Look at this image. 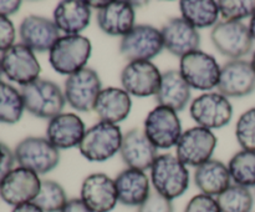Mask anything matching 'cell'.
Here are the masks:
<instances>
[{"mask_svg": "<svg viewBox=\"0 0 255 212\" xmlns=\"http://www.w3.org/2000/svg\"><path fill=\"white\" fill-rule=\"evenodd\" d=\"M24 106L29 114L39 119L51 120L64 112L66 105L64 91L56 82L46 79H37L21 86Z\"/></svg>", "mask_w": 255, "mask_h": 212, "instance_id": "1", "label": "cell"}, {"mask_svg": "<svg viewBox=\"0 0 255 212\" xmlns=\"http://www.w3.org/2000/svg\"><path fill=\"white\" fill-rule=\"evenodd\" d=\"M149 172L154 191L171 201L181 197L188 190L189 171L174 155H158Z\"/></svg>", "mask_w": 255, "mask_h": 212, "instance_id": "2", "label": "cell"}, {"mask_svg": "<svg viewBox=\"0 0 255 212\" xmlns=\"http://www.w3.org/2000/svg\"><path fill=\"white\" fill-rule=\"evenodd\" d=\"M92 44L84 35H61L49 51V62L57 74L70 75L86 67Z\"/></svg>", "mask_w": 255, "mask_h": 212, "instance_id": "3", "label": "cell"}, {"mask_svg": "<svg viewBox=\"0 0 255 212\" xmlns=\"http://www.w3.org/2000/svg\"><path fill=\"white\" fill-rule=\"evenodd\" d=\"M120 126L99 121L86 130L79 150L82 156L91 162H105L120 152L122 145Z\"/></svg>", "mask_w": 255, "mask_h": 212, "instance_id": "4", "label": "cell"}, {"mask_svg": "<svg viewBox=\"0 0 255 212\" xmlns=\"http://www.w3.org/2000/svg\"><path fill=\"white\" fill-rule=\"evenodd\" d=\"M15 161L20 167L30 170L36 175L49 174L59 166L60 151L46 139L27 136L14 149Z\"/></svg>", "mask_w": 255, "mask_h": 212, "instance_id": "5", "label": "cell"}, {"mask_svg": "<svg viewBox=\"0 0 255 212\" xmlns=\"http://www.w3.org/2000/svg\"><path fill=\"white\" fill-rule=\"evenodd\" d=\"M222 66L216 57L202 50L184 55L179 60V72L191 89L211 91L218 87Z\"/></svg>", "mask_w": 255, "mask_h": 212, "instance_id": "6", "label": "cell"}, {"mask_svg": "<svg viewBox=\"0 0 255 212\" xmlns=\"http://www.w3.org/2000/svg\"><path fill=\"white\" fill-rule=\"evenodd\" d=\"M164 49L161 30L153 25L138 24L121 37L120 52L129 61H151Z\"/></svg>", "mask_w": 255, "mask_h": 212, "instance_id": "7", "label": "cell"}, {"mask_svg": "<svg viewBox=\"0 0 255 212\" xmlns=\"http://www.w3.org/2000/svg\"><path fill=\"white\" fill-rule=\"evenodd\" d=\"M189 114L198 126L211 131L227 126L233 117V106L221 92H203L189 105Z\"/></svg>", "mask_w": 255, "mask_h": 212, "instance_id": "8", "label": "cell"}, {"mask_svg": "<svg viewBox=\"0 0 255 212\" xmlns=\"http://www.w3.org/2000/svg\"><path fill=\"white\" fill-rule=\"evenodd\" d=\"M143 131L157 150L172 149L183 134L178 114L159 105L151 110L146 116Z\"/></svg>", "mask_w": 255, "mask_h": 212, "instance_id": "9", "label": "cell"}, {"mask_svg": "<svg viewBox=\"0 0 255 212\" xmlns=\"http://www.w3.org/2000/svg\"><path fill=\"white\" fill-rule=\"evenodd\" d=\"M102 90V82L96 70L86 66L67 76L64 95L66 104L79 112L94 110L97 96Z\"/></svg>", "mask_w": 255, "mask_h": 212, "instance_id": "10", "label": "cell"}, {"mask_svg": "<svg viewBox=\"0 0 255 212\" xmlns=\"http://www.w3.org/2000/svg\"><path fill=\"white\" fill-rule=\"evenodd\" d=\"M211 40L214 47L231 60H238L248 55L254 42L248 25L243 21L226 20L219 21L212 29Z\"/></svg>", "mask_w": 255, "mask_h": 212, "instance_id": "11", "label": "cell"}, {"mask_svg": "<svg viewBox=\"0 0 255 212\" xmlns=\"http://www.w3.org/2000/svg\"><path fill=\"white\" fill-rule=\"evenodd\" d=\"M217 136L213 131L201 126L186 130L176 145V156L183 165L198 167L212 160L217 147Z\"/></svg>", "mask_w": 255, "mask_h": 212, "instance_id": "12", "label": "cell"}, {"mask_svg": "<svg viewBox=\"0 0 255 212\" xmlns=\"http://www.w3.org/2000/svg\"><path fill=\"white\" fill-rule=\"evenodd\" d=\"M2 74L20 86L30 84L39 79L41 66L36 55L26 45L17 42L2 52Z\"/></svg>", "mask_w": 255, "mask_h": 212, "instance_id": "13", "label": "cell"}, {"mask_svg": "<svg viewBox=\"0 0 255 212\" xmlns=\"http://www.w3.org/2000/svg\"><path fill=\"white\" fill-rule=\"evenodd\" d=\"M41 187L39 175L24 167H14L0 181V197L10 206L34 202Z\"/></svg>", "mask_w": 255, "mask_h": 212, "instance_id": "14", "label": "cell"}, {"mask_svg": "<svg viewBox=\"0 0 255 212\" xmlns=\"http://www.w3.org/2000/svg\"><path fill=\"white\" fill-rule=\"evenodd\" d=\"M162 72L152 61H129L122 69V89L131 96H156L159 89Z\"/></svg>", "mask_w": 255, "mask_h": 212, "instance_id": "15", "label": "cell"}, {"mask_svg": "<svg viewBox=\"0 0 255 212\" xmlns=\"http://www.w3.org/2000/svg\"><path fill=\"white\" fill-rule=\"evenodd\" d=\"M218 91L231 99L246 97L255 91V71L251 61L229 60L222 66Z\"/></svg>", "mask_w": 255, "mask_h": 212, "instance_id": "16", "label": "cell"}, {"mask_svg": "<svg viewBox=\"0 0 255 212\" xmlns=\"http://www.w3.org/2000/svg\"><path fill=\"white\" fill-rule=\"evenodd\" d=\"M80 199L92 212H111L119 204L115 180L102 172L89 175L82 181Z\"/></svg>", "mask_w": 255, "mask_h": 212, "instance_id": "17", "label": "cell"}, {"mask_svg": "<svg viewBox=\"0 0 255 212\" xmlns=\"http://www.w3.org/2000/svg\"><path fill=\"white\" fill-rule=\"evenodd\" d=\"M19 36L21 44L34 52H46L51 50L61 35L54 20L40 15H29L20 22Z\"/></svg>", "mask_w": 255, "mask_h": 212, "instance_id": "18", "label": "cell"}, {"mask_svg": "<svg viewBox=\"0 0 255 212\" xmlns=\"http://www.w3.org/2000/svg\"><path fill=\"white\" fill-rule=\"evenodd\" d=\"M120 155L127 167L139 171L151 170L158 157L157 149L146 136L143 129L138 127L129 130L124 135Z\"/></svg>", "mask_w": 255, "mask_h": 212, "instance_id": "19", "label": "cell"}, {"mask_svg": "<svg viewBox=\"0 0 255 212\" xmlns=\"http://www.w3.org/2000/svg\"><path fill=\"white\" fill-rule=\"evenodd\" d=\"M164 49L174 56L184 55L199 50L201 35L194 26L182 16L171 17L161 29Z\"/></svg>", "mask_w": 255, "mask_h": 212, "instance_id": "20", "label": "cell"}, {"mask_svg": "<svg viewBox=\"0 0 255 212\" xmlns=\"http://www.w3.org/2000/svg\"><path fill=\"white\" fill-rule=\"evenodd\" d=\"M86 132L85 122L74 112H61L49 120L46 127V139L57 150H69L79 147Z\"/></svg>", "mask_w": 255, "mask_h": 212, "instance_id": "21", "label": "cell"}, {"mask_svg": "<svg viewBox=\"0 0 255 212\" xmlns=\"http://www.w3.org/2000/svg\"><path fill=\"white\" fill-rule=\"evenodd\" d=\"M99 27L110 36H121L128 34L134 27L136 11L131 1H107L96 15Z\"/></svg>", "mask_w": 255, "mask_h": 212, "instance_id": "22", "label": "cell"}, {"mask_svg": "<svg viewBox=\"0 0 255 212\" xmlns=\"http://www.w3.org/2000/svg\"><path fill=\"white\" fill-rule=\"evenodd\" d=\"M120 204L139 207L151 194V180L144 171L136 169L122 170L115 179Z\"/></svg>", "mask_w": 255, "mask_h": 212, "instance_id": "23", "label": "cell"}, {"mask_svg": "<svg viewBox=\"0 0 255 212\" xmlns=\"http://www.w3.org/2000/svg\"><path fill=\"white\" fill-rule=\"evenodd\" d=\"M91 9L85 0H64L55 7L52 20L64 35H81L91 21Z\"/></svg>", "mask_w": 255, "mask_h": 212, "instance_id": "24", "label": "cell"}, {"mask_svg": "<svg viewBox=\"0 0 255 212\" xmlns=\"http://www.w3.org/2000/svg\"><path fill=\"white\" fill-rule=\"evenodd\" d=\"M132 110L131 95L122 87L109 86L101 90L95 102L94 111L100 121L120 124L129 116Z\"/></svg>", "mask_w": 255, "mask_h": 212, "instance_id": "25", "label": "cell"}, {"mask_svg": "<svg viewBox=\"0 0 255 212\" xmlns=\"http://www.w3.org/2000/svg\"><path fill=\"white\" fill-rule=\"evenodd\" d=\"M159 106L168 107L173 111H183L191 101V86L181 75L179 70L162 72L159 89L156 94Z\"/></svg>", "mask_w": 255, "mask_h": 212, "instance_id": "26", "label": "cell"}, {"mask_svg": "<svg viewBox=\"0 0 255 212\" xmlns=\"http://www.w3.org/2000/svg\"><path fill=\"white\" fill-rule=\"evenodd\" d=\"M194 184L202 194L218 197L232 185L228 166L219 160H209L196 169Z\"/></svg>", "mask_w": 255, "mask_h": 212, "instance_id": "27", "label": "cell"}, {"mask_svg": "<svg viewBox=\"0 0 255 212\" xmlns=\"http://www.w3.org/2000/svg\"><path fill=\"white\" fill-rule=\"evenodd\" d=\"M182 17L192 26L199 29H213L219 22L218 2L214 0H182L179 1Z\"/></svg>", "mask_w": 255, "mask_h": 212, "instance_id": "28", "label": "cell"}, {"mask_svg": "<svg viewBox=\"0 0 255 212\" xmlns=\"http://www.w3.org/2000/svg\"><path fill=\"white\" fill-rule=\"evenodd\" d=\"M25 111L21 92L12 85L0 80V124L14 125Z\"/></svg>", "mask_w": 255, "mask_h": 212, "instance_id": "29", "label": "cell"}, {"mask_svg": "<svg viewBox=\"0 0 255 212\" xmlns=\"http://www.w3.org/2000/svg\"><path fill=\"white\" fill-rule=\"evenodd\" d=\"M232 181L239 186H255V151L241 150L232 156L228 164Z\"/></svg>", "mask_w": 255, "mask_h": 212, "instance_id": "30", "label": "cell"}, {"mask_svg": "<svg viewBox=\"0 0 255 212\" xmlns=\"http://www.w3.org/2000/svg\"><path fill=\"white\" fill-rule=\"evenodd\" d=\"M221 212H252L254 205L251 190L239 185H231L216 197Z\"/></svg>", "mask_w": 255, "mask_h": 212, "instance_id": "31", "label": "cell"}, {"mask_svg": "<svg viewBox=\"0 0 255 212\" xmlns=\"http://www.w3.org/2000/svg\"><path fill=\"white\" fill-rule=\"evenodd\" d=\"M69 199L64 187L54 180L41 181V187L34 204L44 212H60Z\"/></svg>", "mask_w": 255, "mask_h": 212, "instance_id": "32", "label": "cell"}, {"mask_svg": "<svg viewBox=\"0 0 255 212\" xmlns=\"http://www.w3.org/2000/svg\"><path fill=\"white\" fill-rule=\"evenodd\" d=\"M221 16L226 21H243L255 14V0H219Z\"/></svg>", "mask_w": 255, "mask_h": 212, "instance_id": "33", "label": "cell"}, {"mask_svg": "<svg viewBox=\"0 0 255 212\" xmlns=\"http://www.w3.org/2000/svg\"><path fill=\"white\" fill-rule=\"evenodd\" d=\"M236 137L242 150L255 151V106L239 116L236 125Z\"/></svg>", "mask_w": 255, "mask_h": 212, "instance_id": "34", "label": "cell"}, {"mask_svg": "<svg viewBox=\"0 0 255 212\" xmlns=\"http://www.w3.org/2000/svg\"><path fill=\"white\" fill-rule=\"evenodd\" d=\"M184 212H221V209L216 197L198 194L189 200Z\"/></svg>", "mask_w": 255, "mask_h": 212, "instance_id": "35", "label": "cell"}, {"mask_svg": "<svg viewBox=\"0 0 255 212\" xmlns=\"http://www.w3.org/2000/svg\"><path fill=\"white\" fill-rule=\"evenodd\" d=\"M137 212H173V204L158 192L151 191L148 199L138 207Z\"/></svg>", "mask_w": 255, "mask_h": 212, "instance_id": "36", "label": "cell"}, {"mask_svg": "<svg viewBox=\"0 0 255 212\" xmlns=\"http://www.w3.org/2000/svg\"><path fill=\"white\" fill-rule=\"evenodd\" d=\"M15 37L16 31L14 22L9 19V16L0 15V52L10 49L15 44Z\"/></svg>", "mask_w": 255, "mask_h": 212, "instance_id": "37", "label": "cell"}, {"mask_svg": "<svg viewBox=\"0 0 255 212\" xmlns=\"http://www.w3.org/2000/svg\"><path fill=\"white\" fill-rule=\"evenodd\" d=\"M14 151L5 144L0 142V181L14 169Z\"/></svg>", "mask_w": 255, "mask_h": 212, "instance_id": "38", "label": "cell"}, {"mask_svg": "<svg viewBox=\"0 0 255 212\" xmlns=\"http://www.w3.org/2000/svg\"><path fill=\"white\" fill-rule=\"evenodd\" d=\"M21 1L19 0H0V15L10 16L19 11Z\"/></svg>", "mask_w": 255, "mask_h": 212, "instance_id": "39", "label": "cell"}, {"mask_svg": "<svg viewBox=\"0 0 255 212\" xmlns=\"http://www.w3.org/2000/svg\"><path fill=\"white\" fill-rule=\"evenodd\" d=\"M60 212H92L81 199H70Z\"/></svg>", "mask_w": 255, "mask_h": 212, "instance_id": "40", "label": "cell"}, {"mask_svg": "<svg viewBox=\"0 0 255 212\" xmlns=\"http://www.w3.org/2000/svg\"><path fill=\"white\" fill-rule=\"evenodd\" d=\"M11 212H44L42 210H40L34 202H30V204H24L16 206L12 209Z\"/></svg>", "mask_w": 255, "mask_h": 212, "instance_id": "41", "label": "cell"}, {"mask_svg": "<svg viewBox=\"0 0 255 212\" xmlns=\"http://www.w3.org/2000/svg\"><path fill=\"white\" fill-rule=\"evenodd\" d=\"M248 27H249V31H251L252 37H253V40L255 41V14L251 17V20H249Z\"/></svg>", "mask_w": 255, "mask_h": 212, "instance_id": "42", "label": "cell"}, {"mask_svg": "<svg viewBox=\"0 0 255 212\" xmlns=\"http://www.w3.org/2000/svg\"><path fill=\"white\" fill-rule=\"evenodd\" d=\"M251 64H252V66H253V69H254V71H255V51L253 52V56H252Z\"/></svg>", "mask_w": 255, "mask_h": 212, "instance_id": "43", "label": "cell"}, {"mask_svg": "<svg viewBox=\"0 0 255 212\" xmlns=\"http://www.w3.org/2000/svg\"><path fill=\"white\" fill-rule=\"evenodd\" d=\"M2 75V66H1V59H0V77Z\"/></svg>", "mask_w": 255, "mask_h": 212, "instance_id": "44", "label": "cell"}]
</instances>
